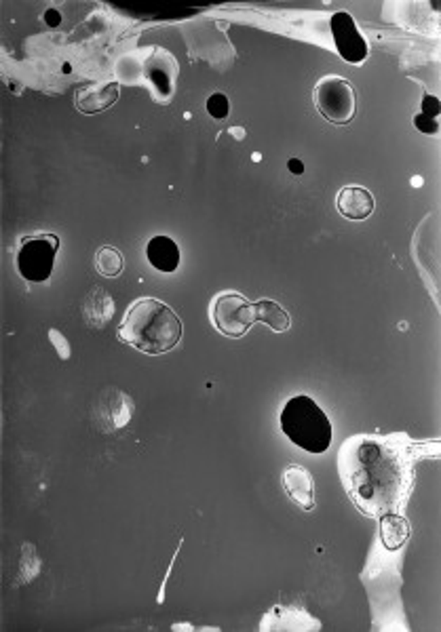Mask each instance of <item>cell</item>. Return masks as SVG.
<instances>
[{"label":"cell","instance_id":"cell-20","mask_svg":"<svg viewBox=\"0 0 441 632\" xmlns=\"http://www.w3.org/2000/svg\"><path fill=\"white\" fill-rule=\"evenodd\" d=\"M287 167H290V171H293V173H302V171H304V167H302V163H300L298 161V158H292V161L290 163H287Z\"/></svg>","mask_w":441,"mask_h":632},{"label":"cell","instance_id":"cell-1","mask_svg":"<svg viewBox=\"0 0 441 632\" xmlns=\"http://www.w3.org/2000/svg\"><path fill=\"white\" fill-rule=\"evenodd\" d=\"M340 472L349 492L369 515H385L402 504L410 470L403 453L382 441L351 439L340 456Z\"/></svg>","mask_w":441,"mask_h":632},{"label":"cell","instance_id":"cell-8","mask_svg":"<svg viewBox=\"0 0 441 632\" xmlns=\"http://www.w3.org/2000/svg\"><path fill=\"white\" fill-rule=\"evenodd\" d=\"M284 487L292 501L302 508V510H313L315 506V481L313 475L302 466H287L284 472Z\"/></svg>","mask_w":441,"mask_h":632},{"label":"cell","instance_id":"cell-6","mask_svg":"<svg viewBox=\"0 0 441 632\" xmlns=\"http://www.w3.org/2000/svg\"><path fill=\"white\" fill-rule=\"evenodd\" d=\"M209 316L214 327L228 338H243L256 321L254 304L247 302L243 295L237 291L220 293L211 302Z\"/></svg>","mask_w":441,"mask_h":632},{"label":"cell","instance_id":"cell-3","mask_svg":"<svg viewBox=\"0 0 441 632\" xmlns=\"http://www.w3.org/2000/svg\"><path fill=\"white\" fill-rule=\"evenodd\" d=\"M281 430L293 445L309 453H323L332 445L329 417L307 394L287 400L281 411Z\"/></svg>","mask_w":441,"mask_h":632},{"label":"cell","instance_id":"cell-2","mask_svg":"<svg viewBox=\"0 0 441 632\" xmlns=\"http://www.w3.org/2000/svg\"><path fill=\"white\" fill-rule=\"evenodd\" d=\"M119 340L144 354H165L182 340V323L161 299L142 298L131 304L119 327Z\"/></svg>","mask_w":441,"mask_h":632},{"label":"cell","instance_id":"cell-21","mask_svg":"<svg viewBox=\"0 0 441 632\" xmlns=\"http://www.w3.org/2000/svg\"><path fill=\"white\" fill-rule=\"evenodd\" d=\"M47 13H49V15H47V21H49L51 26H53V23H55V26L60 23V15H57V11H47Z\"/></svg>","mask_w":441,"mask_h":632},{"label":"cell","instance_id":"cell-18","mask_svg":"<svg viewBox=\"0 0 441 632\" xmlns=\"http://www.w3.org/2000/svg\"><path fill=\"white\" fill-rule=\"evenodd\" d=\"M422 114L431 116V118H437V114H439V99L433 97V96H427L425 99H422Z\"/></svg>","mask_w":441,"mask_h":632},{"label":"cell","instance_id":"cell-16","mask_svg":"<svg viewBox=\"0 0 441 632\" xmlns=\"http://www.w3.org/2000/svg\"><path fill=\"white\" fill-rule=\"evenodd\" d=\"M228 110H231V105H228V97L225 93H214V96L208 99V112L216 121H225L228 116Z\"/></svg>","mask_w":441,"mask_h":632},{"label":"cell","instance_id":"cell-15","mask_svg":"<svg viewBox=\"0 0 441 632\" xmlns=\"http://www.w3.org/2000/svg\"><path fill=\"white\" fill-rule=\"evenodd\" d=\"M96 268L102 276H119L125 268V259H123L121 251L114 249V247H99L96 253Z\"/></svg>","mask_w":441,"mask_h":632},{"label":"cell","instance_id":"cell-12","mask_svg":"<svg viewBox=\"0 0 441 632\" xmlns=\"http://www.w3.org/2000/svg\"><path fill=\"white\" fill-rule=\"evenodd\" d=\"M85 312L91 324L104 327V324H108L110 318H113V312H114L113 298H110L108 291H104L102 287H93L91 293L87 295Z\"/></svg>","mask_w":441,"mask_h":632},{"label":"cell","instance_id":"cell-11","mask_svg":"<svg viewBox=\"0 0 441 632\" xmlns=\"http://www.w3.org/2000/svg\"><path fill=\"white\" fill-rule=\"evenodd\" d=\"M146 257H148L150 265L158 273H167L172 274L178 270L180 265V249L175 245V240L169 239V236H155L150 240L148 247H146Z\"/></svg>","mask_w":441,"mask_h":632},{"label":"cell","instance_id":"cell-4","mask_svg":"<svg viewBox=\"0 0 441 632\" xmlns=\"http://www.w3.org/2000/svg\"><path fill=\"white\" fill-rule=\"evenodd\" d=\"M60 239L51 232L23 236L17 249V270L28 282H45L53 274Z\"/></svg>","mask_w":441,"mask_h":632},{"label":"cell","instance_id":"cell-10","mask_svg":"<svg viewBox=\"0 0 441 632\" xmlns=\"http://www.w3.org/2000/svg\"><path fill=\"white\" fill-rule=\"evenodd\" d=\"M121 88L116 82L108 85H87L76 91V108L85 114H98L116 104Z\"/></svg>","mask_w":441,"mask_h":632},{"label":"cell","instance_id":"cell-14","mask_svg":"<svg viewBox=\"0 0 441 632\" xmlns=\"http://www.w3.org/2000/svg\"><path fill=\"white\" fill-rule=\"evenodd\" d=\"M254 315L256 321L268 324L270 329L279 331V333H284L292 324L290 315H287L277 302H273V299H260V302L254 306Z\"/></svg>","mask_w":441,"mask_h":632},{"label":"cell","instance_id":"cell-13","mask_svg":"<svg viewBox=\"0 0 441 632\" xmlns=\"http://www.w3.org/2000/svg\"><path fill=\"white\" fill-rule=\"evenodd\" d=\"M380 535H382V542H385L386 551H397V548H402L403 542L410 537V525L403 517L386 512V515H382V521H380Z\"/></svg>","mask_w":441,"mask_h":632},{"label":"cell","instance_id":"cell-19","mask_svg":"<svg viewBox=\"0 0 441 632\" xmlns=\"http://www.w3.org/2000/svg\"><path fill=\"white\" fill-rule=\"evenodd\" d=\"M49 338H51L53 344L60 348V357H62V358H68V354H70L68 350H70V348H68V344H66V340H64L62 335H60V331L51 329V331H49Z\"/></svg>","mask_w":441,"mask_h":632},{"label":"cell","instance_id":"cell-7","mask_svg":"<svg viewBox=\"0 0 441 632\" xmlns=\"http://www.w3.org/2000/svg\"><path fill=\"white\" fill-rule=\"evenodd\" d=\"M332 37L340 57L349 63H361L368 57V43L361 37L355 20L346 11H338L332 15Z\"/></svg>","mask_w":441,"mask_h":632},{"label":"cell","instance_id":"cell-17","mask_svg":"<svg viewBox=\"0 0 441 632\" xmlns=\"http://www.w3.org/2000/svg\"><path fill=\"white\" fill-rule=\"evenodd\" d=\"M414 125L420 129L422 133H437V118H431V116H425V114H419L414 118Z\"/></svg>","mask_w":441,"mask_h":632},{"label":"cell","instance_id":"cell-9","mask_svg":"<svg viewBox=\"0 0 441 632\" xmlns=\"http://www.w3.org/2000/svg\"><path fill=\"white\" fill-rule=\"evenodd\" d=\"M336 206L340 211V215H344L346 220H368L369 215L374 214V197L372 192L366 190L361 186H346L338 192Z\"/></svg>","mask_w":441,"mask_h":632},{"label":"cell","instance_id":"cell-5","mask_svg":"<svg viewBox=\"0 0 441 632\" xmlns=\"http://www.w3.org/2000/svg\"><path fill=\"white\" fill-rule=\"evenodd\" d=\"M315 105L319 114L334 125H349L357 110L355 88L346 79L327 76L315 85Z\"/></svg>","mask_w":441,"mask_h":632}]
</instances>
